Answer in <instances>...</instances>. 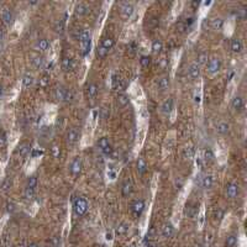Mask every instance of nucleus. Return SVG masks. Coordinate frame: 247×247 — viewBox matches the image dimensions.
Segmentation results:
<instances>
[{
  "instance_id": "obj_8",
  "label": "nucleus",
  "mask_w": 247,
  "mask_h": 247,
  "mask_svg": "<svg viewBox=\"0 0 247 247\" xmlns=\"http://www.w3.org/2000/svg\"><path fill=\"white\" fill-rule=\"evenodd\" d=\"M131 210H132V212L136 215V216H140L141 214H142V211L145 210V203H143V200H135L134 203H132V205H131Z\"/></svg>"
},
{
  "instance_id": "obj_36",
  "label": "nucleus",
  "mask_w": 247,
  "mask_h": 247,
  "mask_svg": "<svg viewBox=\"0 0 247 247\" xmlns=\"http://www.w3.org/2000/svg\"><path fill=\"white\" fill-rule=\"evenodd\" d=\"M236 243H237V237H236L235 235H230V236H227L226 242H225L226 247H235Z\"/></svg>"
},
{
  "instance_id": "obj_41",
  "label": "nucleus",
  "mask_w": 247,
  "mask_h": 247,
  "mask_svg": "<svg viewBox=\"0 0 247 247\" xmlns=\"http://www.w3.org/2000/svg\"><path fill=\"white\" fill-rule=\"evenodd\" d=\"M177 31H178V32L179 34H184L185 32V31H187L188 30V27H187V25H185L183 21H179V22H177Z\"/></svg>"
},
{
  "instance_id": "obj_24",
  "label": "nucleus",
  "mask_w": 247,
  "mask_h": 247,
  "mask_svg": "<svg viewBox=\"0 0 247 247\" xmlns=\"http://www.w3.org/2000/svg\"><path fill=\"white\" fill-rule=\"evenodd\" d=\"M2 19H3V21H4L6 25H10V24L13 22V20H14V16H13L11 10H10V9H5V10L3 11V14H2Z\"/></svg>"
},
{
  "instance_id": "obj_52",
  "label": "nucleus",
  "mask_w": 247,
  "mask_h": 247,
  "mask_svg": "<svg viewBox=\"0 0 247 247\" xmlns=\"http://www.w3.org/2000/svg\"><path fill=\"white\" fill-rule=\"evenodd\" d=\"M26 247H40V245L39 243H36V242H30Z\"/></svg>"
},
{
  "instance_id": "obj_48",
  "label": "nucleus",
  "mask_w": 247,
  "mask_h": 247,
  "mask_svg": "<svg viewBox=\"0 0 247 247\" xmlns=\"http://www.w3.org/2000/svg\"><path fill=\"white\" fill-rule=\"evenodd\" d=\"M72 99H73V93H72L71 90H68V91H67V95H66L65 101H72Z\"/></svg>"
},
{
  "instance_id": "obj_35",
  "label": "nucleus",
  "mask_w": 247,
  "mask_h": 247,
  "mask_svg": "<svg viewBox=\"0 0 247 247\" xmlns=\"http://www.w3.org/2000/svg\"><path fill=\"white\" fill-rule=\"evenodd\" d=\"M146 171H147V164H146L145 160L143 158H138V161H137V172L140 174H143Z\"/></svg>"
},
{
  "instance_id": "obj_33",
  "label": "nucleus",
  "mask_w": 247,
  "mask_h": 247,
  "mask_svg": "<svg viewBox=\"0 0 247 247\" xmlns=\"http://www.w3.org/2000/svg\"><path fill=\"white\" fill-rule=\"evenodd\" d=\"M30 151H31V147H30V145H28V143H21V145H20V147H19V154H20L21 157L27 156Z\"/></svg>"
},
{
  "instance_id": "obj_42",
  "label": "nucleus",
  "mask_w": 247,
  "mask_h": 247,
  "mask_svg": "<svg viewBox=\"0 0 247 247\" xmlns=\"http://www.w3.org/2000/svg\"><path fill=\"white\" fill-rule=\"evenodd\" d=\"M108 52H109V51H106V50H105V48H104L101 45H100V46L97 48V54H98V57H99V58H104V57H106Z\"/></svg>"
},
{
  "instance_id": "obj_10",
  "label": "nucleus",
  "mask_w": 247,
  "mask_h": 247,
  "mask_svg": "<svg viewBox=\"0 0 247 247\" xmlns=\"http://www.w3.org/2000/svg\"><path fill=\"white\" fill-rule=\"evenodd\" d=\"M210 26H211V28H214L216 31H220L224 27V20L221 17H219V16L211 17L210 19Z\"/></svg>"
},
{
  "instance_id": "obj_49",
  "label": "nucleus",
  "mask_w": 247,
  "mask_h": 247,
  "mask_svg": "<svg viewBox=\"0 0 247 247\" xmlns=\"http://www.w3.org/2000/svg\"><path fill=\"white\" fill-rule=\"evenodd\" d=\"M154 234H156V229H154L153 226H151V229H149L148 232H147V238H148V237H152Z\"/></svg>"
},
{
  "instance_id": "obj_46",
  "label": "nucleus",
  "mask_w": 247,
  "mask_h": 247,
  "mask_svg": "<svg viewBox=\"0 0 247 247\" xmlns=\"http://www.w3.org/2000/svg\"><path fill=\"white\" fill-rule=\"evenodd\" d=\"M10 187H11V180H10V179H5V180L3 182V184H2V190H3V192H6Z\"/></svg>"
},
{
  "instance_id": "obj_43",
  "label": "nucleus",
  "mask_w": 247,
  "mask_h": 247,
  "mask_svg": "<svg viewBox=\"0 0 247 247\" xmlns=\"http://www.w3.org/2000/svg\"><path fill=\"white\" fill-rule=\"evenodd\" d=\"M56 31L59 34H62L65 31V21L63 20H59L57 24H56Z\"/></svg>"
},
{
  "instance_id": "obj_3",
  "label": "nucleus",
  "mask_w": 247,
  "mask_h": 247,
  "mask_svg": "<svg viewBox=\"0 0 247 247\" xmlns=\"http://www.w3.org/2000/svg\"><path fill=\"white\" fill-rule=\"evenodd\" d=\"M135 11V8L131 3H122L120 6V15L124 20H129Z\"/></svg>"
},
{
  "instance_id": "obj_5",
  "label": "nucleus",
  "mask_w": 247,
  "mask_h": 247,
  "mask_svg": "<svg viewBox=\"0 0 247 247\" xmlns=\"http://www.w3.org/2000/svg\"><path fill=\"white\" fill-rule=\"evenodd\" d=\"M200 67L195 63H192L190 66H189V68H188V77L192 79V80H195V79H198L199 77H200Z\"/></svg>"
},
{
  "instance_id": "obj_16",
  "label": "nucleus",
  "mask_w": 247,
  "mask_h": 247,
  "mask_svg": "<svg viewBox=\"0 0 247 247\" xmlns=\"http://www.w3.org/2000/svg\"><path fill=\"white\" fill-rule=\"evenodd\" d=\"M173 234H174V227H173V225H172L171 223L164 224L163 227H162V235H163V237H166V238L172 237Z\"/></svg>"
},
{
  "instance_id": "obj_38",
  "label": "nucleus",
  "mask_w": 247,
  "mask_h": 247,
  "mask_svg": "<svg viewBox=\"0 0 247 247\" xmlns=\"http://www.w3.org/2000/svg\"><path fill=\"white\" fill-rule=\"evenodd\" d=\"M214 158H215V156H214V152H212L210 148H206V149H205V152H204V160H205V161L211 162V161H214Z\"/></svg>"
},
{
  "instance_id": "obj_27",
  "label": "nucleus",
  "mask_w": 247,
  "mask_h": 247,
  "mask_svg": "<svg viewBox=\"0 0 247 247\" xmlns=\"http://www.w3.org/2000/svg\"><path fill=\"white\" fill-rule=\"evenodd\" d=\"M127 231H129V225L126 224V223H121L117 227H116V230H115V232H116V235H119V236H124V235H126L127 234Z\"/></svg>"
},
{
  "instance_id": "obj_29",
  "label": "nucleus",
  "mask_w": 247,
  "mask_h": 247,
  "mask_svg": "<svg viewBox=\"0 0 247 247\" xmlns=\"http://www.w3.org/2000/svg\"><path fill=\"white\" fill-rule=\"evenodd\" d=\"M117 104H119V106H121V108L126 106V105L129 104V97L125 94V93H120V94L117 95Z\"/></svg>"
},
{
  "instance_id": "obj_31",
  "label": "nucleus",
  "mask_w": 247,
  "mask_h": 247,
  "mask_svg": "<svg viewBox=\"0 0 247 247\" xmlns=\"http://www.w3.org/2000/svg\"><path fill=\"white\" fill-rule=\"evenodd\" d=\"M90 47H91V40H89V41H84V42H80L82 56H87V54L90 52Z\"/></svg>"
},
{
  "instance_id": "obj_22",
  "label": "nucleus",
  "mask_w": 247,
  "mask_h": 247,
  "mask_svg": "<svg viewBox=\"0 0 247 247\" xmlns=\"http://www.w3.org/2000/svg\"><path fill=\"white\" fill-rule=\"evenodd\" d=\"M34 82H35V78H34V76L31 74V73H26V74L22 77V84H24L25 88L32 87Z\"/></svg>"
},
{
  "instance_id": "obj_13",
  "label": "nucleus",
  "mask_w": 247,
  "mask_h": 247,
  "mask_svg": "<svg viewBox=\"0 0 247 247\" xmlns=\"http://www.w3.org/2000/svg\"><path fill=\"white\" fill-rule=\"evenodd\" d=\"M230 48H231L232 52L240 53V52H242V50H243V45H242V42H241L240 39H232V40H231V43H230Z\"/></svg>"
},
{
  "instance_id": "obj_9",
  "label": "nucleus",
  "mask_w": 247,
  "mask_h": 247,
  "mask_svg": "<svg viewBox=\"0 0 247 247\" xmlns=\"http://www.w3.org/2000/svg\"><path fill=\"white\" fill-rule=\"evenodd\" d=\"M88 13H89V8L84 3H78L74 8V15L77 17H82V16L87 15Z\"/></svg>"
},
{
  "instance_id": "obj_30",
  "label": "nucleus",
  "mask_w": 247,
  "mask_h": 247,
  "mask_svg": "<svg viewBox=\"0 0 247 247\" xmlns=\"http://www.w3.org/2000/svg\"><path fill=\"white\" fill-rule=\"evenodd\" d=\"M101 46L106 50V51H110L114 46H115V40L114 39H111V37H106V39H104L103 40V42H101Z\"/></svg>"
},
{
  "instance_id": "obj_58",
  "label": "nucleus",
  "mask_w": 247,
  "mask_h": 247,
  "mask_svg": "<svg viewBox=\"0 0 247 247\" xmlns=\"http://www.w3.org/2000/svg\"><path fill=\"white\" fill-rule=\"evenodd\" d=\"M129 247H132V246H129Z\"/></svg>"
},
{
  "instance_id": "obj_19",
  "label": "nucleus",
  "mask_w": 247,
  "mask_h": 247,
  "mask_svg": "<svg viewBox=\"0 0 247 247\" xmlns=\"http://www.w3.org/2000/svg\"><path fill=\"white\" fill-rule=\"evenodd\" d=\"M231 106H232L234 110L240 111V110L243 108V99H242V97L236 95V97L232 99V101H231Z\"/></svg>"
},
{
  "instance_id": "obj_14",
  "label": "nucleus",
  "mask_w": 247,
  "mask_h": 247,
  "mask_svg": "<svg viewBox=\"0 0 247 247\" xmlns=\"http://www.w3.org/2000/svg\"><path fill=\"white\" fill-rule=\"evenodd\" d=\"M173 104H174L173 99H172V98H168L167 100H164V101L162 103V105H161V111H162L163 114L168 115V114L172 111V109H173Z\"/></svg>"
},
{
  "instance_id": "obj_2",
  "label": "nucleus",
  "mask_w": 247,
  "mask_h": 247,
  "mask_svg": "<svg viewBox=\"0 0 247 247\" xmlns=\"http://www.w3.org/2000/svg\"><path fill=\"white\" fill-rule=\"evenodd\" d=\"M208 73L209 74H216L221 68V61L218 57H212L208 61Z\"/></svg>"
},
{
  "instance_id": "obj_57",
  "label": "nucleus",
  "mask_w": 247,
  "mask_h": 247,
  "mask_svg": "<svg viewBox=\"0 0 247 247\" xmlns=\"http://www.w3.org/2000/svg\"><path fill=\"white\" fill-rule=\"evenodd\" d=\"M146 247H156V246H154L153 243H149V242H148V243H146Z\"/></svg>"
},
{
  "instance_id": "obj_6",
  "label": "nucleus",
  "mask_w": 247,
  "mask_h": 247,
  "mask_svg": "<svg viewBox=\"0 0 247 247\" xmlns=\"http://www.w3.org/2000/svg\"><path fill=\"white\" fill-rule=\"evenodd\" d=\"M69 169H71V173H72L73 175L80 174V172H82V160H80L79 157H76V158L72 161Z\"/></svg>"
},
{
  "instance_id": "obj_23",
  "label": "nucleus",
  "mask_w": 247,
  "mask_h": 247,
  "mask_svg": "<svg viewBox=\"0 0 247 247\" xmlns=\"http://www.w3.org/2000/svg\"><path fill=\"white\" fill-rule=\"evenodd\" d=\"M78 40H79L80 42H84V41H89V40H91L90 31L87 30V28L80 30V31H79V34H78Z\"/></svg>"
},
{
  "instance_id": "obj_25",
  "label": "nucleus",
  "mask_w": 247,
  "mask_h": 247,
  "mask_svg": "<svg viewBox=\"0 0 247 247\" xmlns=\"http://www.w3.org/2000/svg\"><path fill=\"white\" fill-rule=\"evenodd\" d=\"M208 61H209V56H208V53L201 52V53H199V54H198V57H197V62H195V63H197L199 67H201V66H205V65L208 63Z\"/></svg>"
},
{
  "instance_id": "obj_7",
  "label": "nucleus",
  "mask_w": 247,
  "mask_h": 247,
  "mask_svg": "<svg viewBox=\"0 0 247 247\" xmlns=\"http://www.w3.org/2000/svg\"><path fill=\"white\" fill-rule=\"evenodd\" d=\"M78 138H79V134H78V131H77L76 129H69V130L67 131L66 140H67V143H68V145H74V143H77Z\"/></svg>"
},
{
  "instance_id": "obj_53",
  "label": "nucleus",
  "mask_w": 247,
  "mask_h": 247,
  "mask_svg": "<svg viewBox=\"0 0 247 247\" xmlns=\"http://www.w3.org/2000/svg\"><path fill=\"white\" fill-rule=\"evenodd\" d=\"M3 39H4V28L0 27V40H3Z\"/></svg>"
},
{
  "instance_id": "obj_12",
  "label": "nucleus",
  "mask_w": 247,
  "mask_h": 247,
  "mask_svg": "<svg viewBox=\"0 0 247 247\" xmlns=\"http://www.w3.org/2000/svg\"><path fill=\"white\" fill-rule=\"evenodd\" d=\"M230 131V124L226 121H220L218 122L216 125V132L220 134V135H226Z\"/></svg>"
},
{
  "instance_id": "obj_44",
  "label": "nucleus",
  "mask_w": 247,
  "mask_h": 247,
  "mask_svg": "<svg viewBox=\"0 0 247 247\" xmlns=\"http://www.w3.org/2000/svg\"><path fill=\"white\" fill-rule=\"evenodd\" d=\"M184 156L187 157L188 160L189 158H193V156H194V149L192 148V147H187L184 149Z\"/></svg>"
},
{
  "instance_id": "obj_55",
  "label": "nucleus",
  "mask_w": 247,
  "mask_h": 247,
  "mask_svg": "<svg viewBox=\"0 0 247 247\" xmlns=\"http://www.w3.org/2000/svg\"><path fill=\"white\" fill-rule=\"evenodd\" d=\"M223 215H224L223 210H219V211H218V214H216V216H219V219H221V218H223Z\"/></svg>"
},
{
  "instance_id": "obj_51",
  "label": "nucleus",
  "mask_w": 247,
  "mask_h": 247,
  "mask_svg": "<svg viewBox=\"0 0 247 247\" xmlns=\"http://www.w3.org/2000/svg\"><path fill=\"white\" fill-rule=\"evenodd\" d=\"M190 5H192V8H194V9H197V8H198V6H199V5H200V3H199V2H198V0H195V2H192V4H190Z\"/></svg>"
},
{
  "instance_id": "obj_39",
  "label": "nucleus",
  "mask_w": 247,
  "mask_h": 247,
  "mask_svg": "<svg viewBox=\"0 0 247 247\" xmlns=\"http://www.w3.org/2000/svg\"><path fill=\"white\" fill-rule=\"evenodd\" d=\"M24 195H25V198L28 199V200L34 199V197H35V189L27 188V187H26V189H25V192H24Z\"/></svg>"
},
{
  "instance_id": "obj_18",
  "label": "nucleus",
  "mask_w": 247,
  "mask_h": 247,
  "mask_svg": "<svg viewBox=\"0 0 247 247\" xmlns=\"http://www.w3.org/2000/svg\"><path fill=\"white\" fill-rule=\"evenodd\" d=\"M67 91H68V89H66L65 87L59 85V87L56 89V99L59 100V101H65L66 95H67Z\"/></svg>"
},
{
  "instance_id": "obj_11",
  "label": "nucleus",
  "mask_w": 247,
  "mask_h": 247,
  "mask_svg": "<svg viewBox=\"0 0 247 247\" xmlns=\"http://www.w3.org/2000/svg\"><path fill=\"white\" fill-rule=\"evenodd\" d=\"M171 85V80H169V77L164 76V77H161L158 80H157V88L161 90V91H166Z\"/></svg>"
},
{
  "instance_id": "obj_54",
  "label": "nucleus",
  "mask_w": 247,
  "mask_h": 247,
  "mask_svg": "<svg viewBox=\"0 0 247 247\" xmlns=\"http://www.w3.org/2000/svg\"><path fill=\"white\" fill-rule=\"evenodd\" d=\"M3 95H4V87L0 84V98H2Z\"/></svg>"
},
{
  "instance_id": "obj_47",
  "label": "nucleus",
  "mask_w": 247,
  "mask_h": 247,
  "mask_svg": "<svg viewBox=\"0 0 247 247\" xmlns=\"http://www.w3.org/2000/svg\"><path fill=\"white\" fill-rule=\"evenodd\" d=\"M50 83V77L47 74H45L41 79H40V85L41 87H47V84Z\"/></svg>"
},
{
  "instance_id": "obj_15",
  "label": "nucleus",
  "mask_w": 247,
  "mask_h": 247,
  "mask_svg": "<svg viewBox=\"0 0 247 247\" xmlns=\"http://www.w3.org/2000/svg\"><path fill=\"white\" fill-rule=\"evenodd\" d=\"M74 68V62L72 58L69 57H65L63 59H62V69H63L65 72H69Z\"/></svg>"
},
{
  "instance_id": "obj_50",
  "label": "nucleus",
  "mask_w": 247,
  "mask_h": 247,
  "mask_svg": "<svg viewBox=\"0 0 247 247\" xmlns=\"http://www.w3.org/2000/svg\"><path fill=\"white\" fill-rule=\"evenodd\" d=\"M6 210H8L9 212H13V211L15 210V205H14L13 203H8V205H6Z\"/></svg>"
},
{
  "instance_id": "obj_20",
  "label": "nucleus",
  "mask_w": 247,
  "mask_h": 247,
  "mask_svg": "<svg viewBox=\"0 0 247 247\" xmlns=\"http://www.w3.org/2000/svg\"><path fill=\"white\" fill-rule=\"evenodd\" d=\"M121 192H122V195H124V197H129V195L131 194V192H132V184H131L130 180H125V182L122 183V185H121Z\"/></svg>"
},
{
  "instance_id": "obj_28",
  "label": "nucleus",
  "mask_w": 247,
  "mask_h": 247,
  "mask_svg": "<svg viewBox=\"0 0 247 247\" xmlns=\"http://www.w3.org/2000/svg\"><path fill=\"white\" fill-rule=\"evenodd\" d=\"M97 145H98V147L104 152L106 148H109L110 147V141H109V138L108 137H101V138H99L98 140V142H97Z\"/></svg>"
},
{
  "instance_id": "obj_4",
  "label": "nucleus",
  "mask_w": 247,
  "mask_h": 247,
  "mask_svg": "<svg viewBox=\"0 0 247 247\" xmlns=\"http://www.w3.org/2000/svg\"><path fill=\"white\" fill-rule=\"evenodd\" d=\"M238 192H240V188H238V185L236 183L231 182V183H229L226 185V194H227L229 198H231V199L236 198L238 195Z\"/></svg>"
},
{
  "instance_id": "obj_34",
  "label": "nucleus",
  "mask_w": 247,
  "mask_h": 247,
  "mask_svg": "<svg viewBox=\"0 0 247 247\" xmlns=\"http://www.w3.org/2000/svg\"><path fill=\"white\" fill-rule=\"evenodd\" d=\"M163 50V42L161 40H154L152 42V51L154 53H160Z\"/></svg>"
},
{
  "instance_id": "obj_56",
  "label": "nucleus",
  "mask_w": 247,
  "mask_h": 247,
  "mask_svg": "<svg viewBox=\"0 0 247 247\" xmlns=\"http://www.w3.org/2000/svg\"><path fill=\"white\" fill-rule=\"evenodd\" d=\"M111 238H112V237H111V234L108 232V234H106V240H111Z\"/></svg>"
},
{
  "instance_id": "obj_17",
  "label": "nucleus",
  "mask_w": 247,
  "mask_h": 247,
  "mask_svg": "<svg viewBox=\"0 0 247 247\" xmlns=\"http://www.w3.org/2000/svg\"><path fill=\"white\" fill-rule=\"evenodd\" d=\"M98 91H99V89H98V85H97L95 83H90V84L88 85L87 94H88V97H89L90 99H94V98L98 95Z\"/></svg>"
},
{
  "instance_id": "obj_45",
  "label": "nucleus",
  "mask_w": 247,
  "mask_h": 247,
  "mask_svg": "<svg viewBox=\"0 0 247 247\" xmlns=\"http://www.w3.org/2000/svg\"><path fill=\"white\" fill-rule=\"evenodd\" d=\"M52 156L54 158H59V156H61V149L57 145H53V147H52Z\"/></svg>"
},
{
  "instance_id": "obj_37",
  "label": "nucleus",
  "mask_w": 247,
  "mask_h": 247,
  "mask_svg": "<svg viewBox=\"0 0 247 247\" xmlns=\"http://www.w3.org/2000/svg\"><path fill=\"white\" fill-rule=\"evenodd\" d=\"M36 185H37V178H36L35 175H31V177L27 178V188L35 189Z\"/></svg>"
},
{
  "instance_id": "obj_1",
  "label": "nucleus",
  "mask_w": 247,
  "mask_h": 247,
  "mask_svg": "<svg viewBox=\"0 0 247 247\" xmlns=\"http://www.w3.org/2000/svg\"><path fill=\"white\" fill-rule=\"evenodd\" d=\"M73 209H74V212L78 215V216H82L87 212L88 210V201L84 199V198H78L76 201H74V205H73Z\"/></svg>"
},
{
  "instance_id": "obj_21",
  "label": "nucleus",
  "mask_w": 247,
  "mask_h": 247,
  "mask_svg": "<svg viewBox=\"0 0 247 247\" xmlns=\"http://www.w3.org/2000/svg\"><path fill=\"white\" fill-rule=\"evenodd\" d=\"M212 185H214V177H212V175L208 174V175H205V177L201 179V187H203L204 189H210Z\"/></svg>"
},
{
  "instance_id": "obj_26",
  "label": "nucleus",
  "mask_w": 247,
  "mask_h": 247,
  "mask_svg": "<svg viewBox=\"0 0 247 247\" xmlns=\"http://www.w3.org/2000/svg\"><path fill=\"white\" fill-rule=\"evenodd\" d=\"M48 47H50V42H48V40H46V39H40V40L36 42V50H39V51L45 52L46 50H48Z\"/></svg>"
},
{
  "instance_id": "obj_32",
  "label": "nucleus",
  "mask_w": 247,
  "mask_h": 247,
  "mask_svg": "<svg viewBox=\"0 0 247 247\" xmlns=\"http://www.w3.org/2000/svg\"><path fill=\"white\" fill-rule=\"evenodd\" d=\"M32 65H34L35 68L41 69V68L45 66V58H43L42 56H37V57H35V58L32 59Z\"/></svg>"
},
{
  "instance_id": "obj_40",
  "label": "nucleus",
  "mask_w": 247,
  "mask_h": 247,
  "mask_svg": "<svg viewBox=\"0 0 247 247\" xmlns=\"http://www.w3.org/2000/svg\"><path fill=\"white\" fill-rule=\"evenodd\" d=\"M140 63H141V66L143 68H147L149 66V63H151V57L149 56H142L141 59H140Z\"/></svg>"
}]
</instances>
